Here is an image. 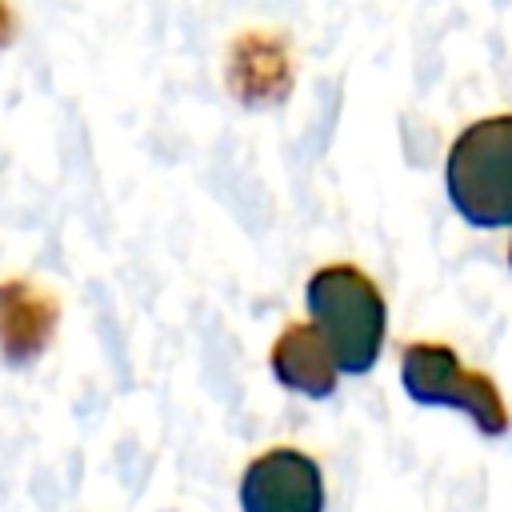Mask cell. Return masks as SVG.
<instances>
[{
    "label": "cell",
    "instance_id": "obj_4",
    "mask_svg": "<svg viewBox=\"0 0 512 512\" xmlns=\"http://www.w3.org/2000/svg\"><path fill=\"white\" fill-rule=\"evenodd\" d=\"M240 512H324L320 464L288 444L252 456L240 476Z\"/></svg>",
    "mask_w": 512,
    "mask_h": 512
},
{
    "label": "cell",
    "instance_id": "obj_8",
    "mask_svg": "<svg viewBox=\"0 0 512 512\" xmlns=\"http://www.w3.org/2000/svg\"><path fill=\"white\" fill-rule=\"evenodd\" d=\"M16 32H20V24H16V12H12V4L8 0H0V52L16 40Z\"/></svg>",
    "mask_w": 512,
    "mask_h": 512
},
{
    "label": "cell",
    "instance_id": "obj_3",
    "mask_svg": "<svg viewBox=\"0 0 512 512\" xmlns=\"http://www.w3.org/2000/svg\"><path fill=\"white\" fill-rule=\"evenodd\" d=\"M400 384L424 408H456L484 436H504L512 428V412L504 404L500 384L488 372H476L460 360L452 344L412 340L400 348Z\"/></svg>",
    "mask_w": 512,
    "mask_h": 512
},
{
    "label": "cell",
    "instance_id": "obj_7",
    "mask_svg": "<svg viewBox=\"0 0 512 512\" xmlns=\"http://www.w3.org/2000/svg\"><path fill=\"white\" fill-rule=\"evenodd\" d=\"M228 88L244 104H272L292 88V68L284 44L268 32H248L228 52Z\"/></svg>",
    "mask_w": 512,
    "mask_h": 512
},
{
    "label": "cell",
    "instance_id": "obj_6",
    "mask_svg": "<svg viewBox=\"0 0 512 512\" xmlns=\"http://www.w3.org/2000/svg\"><path fill=\"white\" fill-rule=\"evenodd\" d=\"M268 364H272V376L280 380V388L300 392L308 400H328L340 384L336 360L308 320H288L280 328V336L268 352Z\"/></svg>",
    "mask_w": 512,
    "mask_h": 512
},
{
    "label": "cell",
    "instance_id": "obj_2",
    "mask_svg": "<svg viewBox=\"0 0 512 512\" xmlns=\"http://www.w3.org/2000/svg\"><path fill=\"white\" fill-rule=\"evenodd\" d=\"M444 192L472 228H512V112L484 116L452 140Z\"/></svg>",
    "mask_w": 512,
    "mask_h": 512
},
{
    "label": "cell",
    "instance_id": "obj_9",
    "mask_svg": "<svg viewBox=\"0 0 512 512\" xmlns=\"http://www.w3.org/2000/svg\"><path fill=\"white\" fill-rule=\"evenodd\" d=\"M508 268H512V240H508Z\"/></svg>",
    "mask_w": 512,
    "mask_h": 512
},
{
    "label": "cell",
    "instance_id": "obj_1",
    "mask_svg": "<svg viewBox=\"0 0 512 512\" xmlns=\"http://www.w3.org/2000/svg\"><path fill=\"white\" fill-rule=\"evenodd\" d=\"M308 324L328 344L340 376H364L376 368L388 336V304L372 276L356 264H324L304 284Z\"/></svg>",
    "mask_w": 512,
    "mask_h": 512
},
{
    "label": "cell",
    "instance_id": "obj_5",
    "mask_svg": "<svg viewBox=\"0 0 512 512\" xmlns=\"http://www.w3.org/2000/svg\"><path fill=\"white\" fill-rule=\"evenodd\" d=\"M60 300L32 276L0 280V360L8 368H32L56 340Z\"/></svg>",
    "mask_w": 512,
    "mask_h": 512
}]
</instances>
